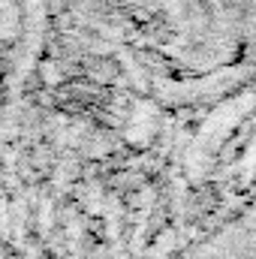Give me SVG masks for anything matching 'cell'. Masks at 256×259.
Returning <instances> with one entry per match:
<instances>
[{"label": "cell", "instance_id": "cell-1", "mask_svg": "<svg viewBox=\"0 0 256 259\" xmlns=\"http://www.w3.org/2000/svg\"><path fill=\"white\" fill-rule=\"evenodd\" d=\"M196 259H253V244H250V223H235L217 232Z\"/></svg>", "mask_w": 256, "mask_h": 259}, {"label": "cell", "instance_id": "cell-2", "mask_svg": "<svg viewBox=\"0 0 256 259\" xmlns=\"http://www.w3.org/2000/svg\"><path fill=\"white\" fill-rule=\"evenodd\" d=\"M0 259H6V253H3V250H0Z\"/></svg>", "mask_w": 256, "mask_h": 259}]
</instances>
